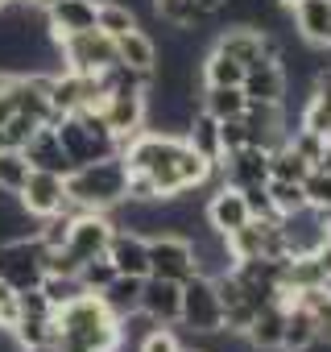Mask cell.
<instances>
[{
  "instance_id": "cell-8",
  "label": "cell",
  "mask_w": 331,
  "mask_h": 352,
  "mask_svg": "<svg viewBox=\"0 0 331 352\" xmlns=\"http://www.w3.org/2000/svg\"><path fill=\"white\" fill-rule=\"evenodd\" d=\"M240 91L249 104H273V108H286V96H290V79H286V67L277 54H265L261 63H253L240 79Z\"/></svg>"
},
{
  "instance_id": "cell-38",
  "label": "cell",
  "mask_w": 331,
  "mask_h": 352,
  "mask_svg": "<svg viewBox=\"0 0 331 352\" xmlns=\"http://www.w3.org/2000/svg\"><path fill=\"white\" fill-rule=\"evenodd\" d=\"M21 5H34V9H42V0H21Z\"/></svg>"
},
{
  "instance_id": "cell-2",
  "label": "cell",
  "mask_w": 331,
  "mask_h": 352,
  "mask_svg": "<svg viewBox=\"0 0 331 352\" xmlns=\"http://www.w3.org/2000/svg\"><path fill=\"white\" fill-rule=\"evenodd\" d=\"M54 133H58L62 153L71 157V166H75V170H79V166H87V162H100V157L120 153V149H116L112 129H108V124H104V116H100V112H91V108L58 116V120H54Z\"/></svg>"
},
{
  "instance_id": "cell-32",
  "label": "cell",
  "mask_w": 331,
  "mask_h": 352,
  "mask_svg": "<svg viewBox=\"0 0 331 352\" xmlns=\"http://www.w3.org/2000/svg\"><path fill=\"white\" fill-rule=\"evenodd\" d=\"M310 257H315V265L323 270V278H331V236H327V241H323V245H319Z\"/></svg>"
},
{
  "instance_id": "cell-39",
  "label": "cell",
  "mask_w": 331,
  "mask_h": 352,
  "mask_svg": "<svg viewBox=\"0 0 331 352\" xmlns=\"http://www.w3.org/2000/svg\"><path fill=\"white\" fill-rule=\"evenodd\" d=\"M323 290H327V294H331V278H323Z\"/></svg>"
},
{
  "instance_id": "cell-22",
  "label": "cell",
  "mask_w": 331,
  "mask_h": 352,
  "mask_svg": "<svg viewBox=\"0 0 331 352\" xmlns=\"http://www.w3.org/2000/svg\"><path fill=\"white\" fill-rule=\"evenodd\" d=\"M244 79V67L232 58V54H224L220 46H212L203 58H199V83H207V87H232V83H240Z\"/></svg>"
},
{
  "instance_id": "cell-1",
  "label": "cell",
  "mask_w": 331,
  "mask_h": 352,
  "mask_svg": "<svg viewBox=\"0 0 331 352\" xmlns=\"http://www.w3.org/2000/svg\"><path fill=\"white\" fill-rule=\"evenodd\" d=\"M120 199H128V166L120 153L87 162L67 174V212H112Z\"/></svg>"
},
{
  "instance_id": "cell-34",
  "label": "cell",
  "mask_w": 331,
  "mask_h": 352,
  "mask_svg": "<svg viewBox=\"0 0 331 352\" xmlns=\"http://www.w3.org/2000/svg\"><path fill=\"white\" fill-rule=\"evenodd\" d=\"M195 5H199V9H203L207 17H216V13L224 9V0H195Z\"/></svg>"
},
{
  "instance_id": "cell-21",
  "label": "cell",
  "mask_w": 331,
  "mask_h": 352,
  "mask_svg": "<svg viewBox=\"0 0 331 352\" xmlns=\"http://www.w3.org/2000/svg\"><path fill=\"white\" fill-rule=\"evenodd\" d=\"M9 336L17 340L21 352H30V348H46V344L58 340V315H21V319L9 327Z\"/></svg>"
},
{
  "instance_id": "cell-29",
  "label": "cell",
  "mask_w": 331,
  "mask_h": 352,
  "mask_svg": "<svg viewBox=\"0 0 331 352\" xmlns=\"http://www.w3.org/2000/svg\"><path fill=\"white\" fill-rule=\"evenodd\" d=\"M112 278H116V265L108 261V253H100V257H91V261H83V265H79V282H83V290H87V294H100Z\"/></svg>"
},
{
  "instance_id": "cell-17",
  "label": "cell",
  "mask_w": 331,
  "mask_h": 352,
  "mask_svg": "<svg viewBox=\"0 0 331 352\" xmlns=\"http://www.w3.org/2000/svg\"><path fill=\"white\" fill-rule=\"evenodd\" d=\"M141 286H145V278L116 274V278H112V282L100 290V302L108 307V315H112V319L128 323L133 315H141Z\"/></svg>"
},
{
  "instance_id": "cell-12",
  "label": "cell",
  "mask_w": 331,
  "mask_h": 352,
  "mask_svg": "<svg viewBox=\"0 0 331 352\" xmlns=\"http://www.w3.org/2000/svg\"><path fill=\"white\" fill-rule=\"evenodd\" d=\"M42 25H46L50 42L95 30V0H54V5L42 9Z\"/></svg>"
},
{
  "instance_id": "cell-19",
  "label": "cell",
  "mask_w": 331,
  "mask_h": 352,
  "mask_svg": "<svg viewBox=\"0 0 331 352\" xmlns=\"http://www.w3.org/2000/svg\"><path fill=\"white\" fill-rule=\"evenodd\" d=\"M199 108L207 116H216V120H240L244 108H249V100H244L240 83H232V87H207V83H199Z\"/></svg>"
},
{
  "instance_id": "cell-4",
  "label": "cell",
  "mask_w": 331,
  "mask_h": 352,
  "mask_svg": "<svg viewBox=\"0 0 331 352\" xmlns=\"http://www.w3.org/2000/svg\"><path fill=\"white\" fill-rule=\"evenodd\" d=\"M46 278V245L30 236L0 241V282H9V290H34Z\"/></svg>"
},
{
  "instance_id": "cell-26",
  "label": "cell",
  "mask_w": 331,
  "mask_h": 352,
  "mask_svg": "<svg viewBox=\"0 0 331 352\" xmlns=\"http://www.w3.org/2000/svg\"><path fill=\"white\" fill-rule=\"evenodd\" d=\"M265 195H269L273 216H290V212H302V208H306L302 183H290V179H269V183H265Z\"/></svg>"
},
{
  "instance_id": "cell-3",
  "label": "cell",
  "mask_w": 331,
  "mask_h": 352,
  "mask_svg": "<svg viewBox=\"0 0 331 352\" xmlns=\"http://www.w3.org/2000/svg\"><path fill=\"white\" fill-rule=\"evenodd\" d=\"M179 327H183V336H191V344H203L207 336H220V331H224V302H220L216 278L191 274V278L183 282Z\"/></svg>"
},
{
  "instance_id": "cell-9",
  "label": "cell",
  "mask_w": 331,
  "mask_h": 352,
  "mask_svg": "<svg viewBox=\"0 0 331 352\" xmlns=\"http://www.w3.org/2000/svg\"><path fill=\"white\" fill-rule=\"evenodd\" d=\"M212 46H220L224 54H232L244 71H249L253 63H261L265 54H277V58H282L277 38H273V34H265V30H257V25H228V30H220V34H216V42H212Z\"/></svg>"
},
{
  "instance_id": "cell-15",
  "label": "cell",
  "mask_w": 331,
  "mask_h": 352,
  "mask_svg": "<svg viewBox=\"0 0 331 352\" xmlns=\"http://www.w3.org/2000/svg\"><path fill=\"white\" fill-rule=\"evenodd\" d=\"M282 336H286V302L273 298V302H261L253 327L240 336L253 352H282Z\"/></svg>"
},
{
  "instance_id": "cell-35",
  "label": "cell",
  "mask_w": 331,
  "mask_h": 352,
  "mask_svg": "<svg viewBox=\"0 0 331 352\" xmlns=\"http://www.w3.org/2000/svg\"><path fill=\"white\" fill-rule=\"evenodd\" d=\"M9 302H13V290H9V282H0V315H5Z\"/></svg>"
},
{
  "instance_id": "cell-7",
  "label": "cell",
  "mask_w": 331,
  "mask_h": 352,
  "mask_svg": "<svg viewBox=\"0 0 331 352\" xmlns=\"http://www.w3.org/2000/svg\"><path fill=\"white\" fill-rule=\"evenodd\" d=\"M17 204L30 220H46L67 208V179L54 170H30L25 187L17 191Z\"/></svg>"
},
{
  "instance_id": "cell-24",
  "label": "cell",
  "mask_w": 331,
  "mask_h": 352,
  "mask_svg": "<svg viewBox=\"0 0 331 352\" xmlns=\"http://www.w3.org/2000/svg\"><path fill=\"white\" fill-rule=\"evenodd\" d=\"M310 174V162L298 157V149L290 141H282L277 149H269V179H290V183H302Z\"/></svg>"
},
{
  "instance_id": "cell-16",
  "label": "cell",
  "mask_w": 331,
  "mask_h": 352,
  "mask_svg": "<svg viewBox=\"0 0 331 352\" xmlns=\"http://www.w3.org/2000/svg\"><path fill=\"white\" fill-rule=\"evenodd\" d=\"M21 153L30 157V166L34 170H54V174H67L75 170L71 166V157L62 153V141H58V133H54V124H42V129H34V137L21 145Z\"/></svg>"
},
{
  "instance_id": "cell-27",
  "label": "cell",
  "mask_w": 331,
  "mask_h": 352,
  "mask_svg": "<svg viewBox=\"0 0 331 352\" xmlns=\"http://www.w3.org/2000/svg\"><path fill=\"white\" fill-rule=\"evenodd\" d=\"M38 290L46 294V302H50L54 311H62V307H71L79 294H87L83 282H79V274H46Z\"/></svg>"
},
{
  "instance_id": "cell-40",
  "label": "cell",
  "mask_w": 331,
  "mask_h": 352,
  "mask_svg": "<svg viewBox=\"0 0 331 352\" xmlns=\"http://www.w3.org/2000/svg\"><path fill=\"white\" fill-rule=\"evenodd\" d=\"M5 5H9V0H0V9H5Z\"/></svg>"
},
{
  "instance_id": "cell-41",
  "label": "cell",
  "mask_w": 331,
  "mask_h": 352,
  "mask_svg": "<svg viewBox=\"0 0 331 352\" xmlns=\"http://www.w3.org/2000/svg\"><path fill=\"white\" fill-rule=\"evenodd\" d=\"M95 5H100V0H95Z\"/></svg>"
},
{
  "instance_id": "cell-20",
  "label": "cell",
  "mask_w": 331,
  "mask_h": 352,
  "mask_svg": "<svg viewBox=\"0 0 331 352\" xmlns=\"http://www.w3.org/2000/svg\"><path fill=\"white\" fill-rule=\"evenodd\" d=\"M183 137H187V145H195L207 162H220V157H224V145H220V120H216V116H207L203 108H195V112H191V120H187Z\"/></svg>"
},
{
  "instance_id": "cell-30",
  "label": "cell",
  "mask_w": 331,
  "mask_h": 352,
  "mask_svg": "<svg viewBox=\"0 0 331 352\" xmlns=\"http://www.w3.org/2000/svg\"><path fill=\"white\" fill-rule=\"evenodd\" d=\"M179 348H183V340L174 327H149L137 344V352H179Z\"/></svg>"
},
{
  "instance_id": "cell-36",
  "label": "cell",
  "mask_w": 331,
  "mask_h": 352,
  "mask_svg": "<svg viewBox=\"0 0 331 352\" xmlns=\"http://www.w3.org/2000/svg\"><path fill=\"white\" fill-rule=\"evenodd\" d=\"M179 352H212V348H203V344H183Z\"/></svg>"
},
{
  "instance_id": "cell-23",
  "label": "cell",
  "mask_w": 331,
  "mask_h": 352,
  "mask_svg": "<svg viewBox=\"0 0 331 352\" xmlns=\"http://www.w3.org/2000/svg\"><path fill=\"white\" fill-rule=\"evenodd\" d=\"M141 21H137V13L124 5V0H100L95 5V30H104L112 42L116 38H124L128 30H137Z\"/></svg>"
},
{
  "instance_id": "cell-37",
  "label": "cell",
  "mask_w": 331,
  "mask_h": 352,
  "mask_svg": "<svg viewBox=\"0 0 331 352\" xmlns=\"http://www.w3.org/2000/svg\"><path fill=\"white\" fill-rule=\"evenodd\" d=\"M277 5H282V9H294V5H302V0H277Z\"/></svg>"
},
{
  "instance_id": "cell-13",
  "label": "cell",
  "mask_w": 331,
  "mask_h": 352,
  "mask_svg": "<svg viewBox=\"0 0 331 352\" xmlns=\"http://www.w3.org/2000/svg\"><path fill=\"white\" fill-rule=\"evenodd\" d=\"M104 253L116 265V274H133V278L149 274V236H141L133 228H112V241Z\"/></svg>"
},
{
  "instance_id": "cell-6",
  "label": "cell",
  "mask_w": 331,
  "mask_h": 352,
  "mask_svg": "<svg viewBox=\"0 0 331 352\" xmlns=\"http://www.w3.org/2000/svg\"><path fill=\"white\" fill-rule=\"evenodd\" d=\"M149 274L170 278V282H187L195 274V245L179 232H153L149 236Z\"/></svg>"
},
{
  "instance_id": "cell-11",
  "label": "cell",
  "mask_w": 331,
  "mask_h": 352,
  "mask_svg": "<svg viewBox=\"0 0 331 352\" xmlns=\"http://www.w3.org/2000/svg\"><path fill=\"white\" fill-rule=\"evenodd\" d=\"M203 220H207V228H212V232H220V236H232L236 228H244V224L253 220L244 191H240V187L220 183V187H216V195L203 204Z\"/></svg>"
},
{
  "instance_id": "cell-14",
  "label": "cell",
  "mask_w": 331,
  "mask_h": 352,
  "mask_svg": "<svg viewBox=\"0 0 331 352\" xmlns=\"http://www.w3.org/2000/svg\"><path fill=\"white\" fill-rule=\"evenodd\" d=\"M294 30L306 46L315 50H331V0H302L290 9Z\"/></svg>"
},
{
  "instance_id": "cell-31",
  "label": "cell",
  "mask_w": 331,
  "mask_h": 352,
  "mask_svg": "<svg viewBox=\"0 0 331 352\" xmlns=\"http://www.w3.org/2000/svg\"><path fill=\"white\" fill-rule=\"evenodd\" d=\"M220 145H224V153L244 149V145H249V129H244V120H220Z\"/></svg>"
},
{
  "instance_id": "cell-18",
  "label": "cell",
  "mask_w": 331,
  "mask_h": 352,
  "mask_svg": "<svg viewBox=\"0 0 331 352\" xmlns=\"http://www.w3.org/2000/svg\"><path fill=\"white\" fill-rule=\"evenodd\" d=\"M116 63H124L128 71L153 79V71H157V42L137 25V30H128L124 38H116Z\"/></svg>"
},
{
  "instance_id": "cell-28",
  "label": "cell",
  "mask_w": 331,
  "mask_h": 352,
  "mask_svg": "<svg viewBox=\"0 0 331 352\" xmlns=\"http://www.w3.org/2000/svg\"><path fill=\"white\" fill-rule=\"evenodd\" d=\"M302 191H306V208L331 216V170H310L302 179Z\"/></svg>"
},
{
  "instance_id": "cell-10",
  "label": "cell",
  "mask_w": 331,
  "mask_h": 352,
  "mask_svg": "<svg viewBox=\"0 0 331 352\" xmlns=\"http://www.w3.org/2000/svg\"><path fill=\"white\" fill-rule=\"evenodd\" d=\"M179 311H183V282L145 274V286H141V315H145L153 327H179Z\"/></svg>"
},
{
  "instance_id": "cell-5",
  "label": "cell",
  "mask_w": 331,
  "mask_h": 352,
  "mask_svg": "<svg viewBox=\"0 0 331 352\" xmlns=\"http://www.w3.org/2000/svg\"><path fill=\"white\" fill-rule=\"evenodd\" d=\"M54 46L62 54V71H75V75H104L116 63V42L104 30H83Z\"/></svg>"
},
{
  "instance_id": "cell-33",
  "label": "cell",
  "mask_w": 331,
  "mask_h": 352,
  "mask_svg": "<svg viewBox=\"0 0 331 352\" xmlns=\"http://www.w3.org/2000/svg\"><path fill=\"white\" fill-rule=\"evenodd\" d=\"M294 352H331V344H327V340H319V336H315V340H310V344H302V348H294Z\"/></svg>"
},
{
  "instance_id": "cell-25",
  "label": "cell",
  "mask_w": 331,
  "mask_h": 352,
  "mask_svg": "<svg viewBox=\"0 0 331 352\" xmlns=\"http://www.w3.org/2000/svg\"><path fill=\"white\" fill-rule=\"evenodd\" d=\"M30 157L21 149H0V195H17L30 179Z\"/></svg>"
}]
</instances>
